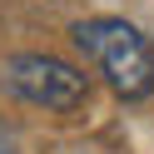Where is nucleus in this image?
I'll list each match as a JSON object with an SVG mask.
<instances>
[{
  "label": "nucleus",
  "mask_w": 154,
  "mask_h": 154,
  "mask_svg": "<svg viewBox=\"0 0 154 154\" xmlns=\"http://www.w3.org/2000/svg\"><path fill=\"white\" fill-rule=\"evenodd\" d=\"M75 45L100 65V75L109 80L114 94H124V100L154 94V45L129 20H114V15L80 20L75 25Z\"/></svg>",
  "instance_id": "nucleus-1"
},
{
  "label": "nucleus",
  "mask_w": 154,
  "mask_h": 154,
  "mask_svg": "<svg viewBox=\"0 0 154 154\" xmlns=\"http://www.w3.org/2000/svg\"><path fill=\"white\" fill-rule=\"evenodd\" d=\"M5 90H10L15 100H25V104L70 114V109L85 104L90 85H85V75L75 70V65L55 60V55H15V60L5 65Z\"/></svg>",
  "instance_id": "nucleus-2"
},
{
  "label": "nucleus",
  "mask_w": 154,
  "mask_h": 154,
  "mask_svg": "<svg viewBox=\"0 0 154 154\" xmlns=\"http://www.w3.org/2000/svg\"><path fill=\"white\" fill-rule=\"evenodd\" d=\"M0 154H20V139H15V129L5 119H0Z\"/></svg>",
  "instance_id": "nucleus-3"
}]
</instances>
